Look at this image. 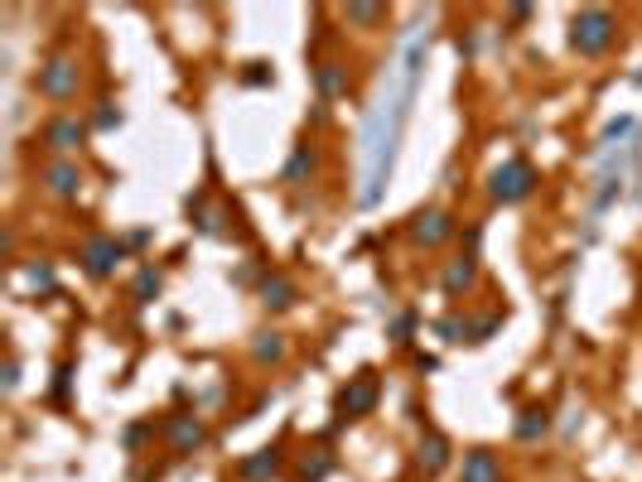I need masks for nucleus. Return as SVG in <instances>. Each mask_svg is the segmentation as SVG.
<instances>
[{"label":"nucleus","mask_w":642,"mask_h":482,"mask_svg":"<svg viewBox=\"0 0 642 482\" xmlns=\"http://www.w3.org/2000/svg\"><path fill=\"white\" fill-rule=\"evenodd\" d=\"M160 289H164V275L155 266H141V275H135V285H131V299L150 304V299H160Z\"/></svg>","instance_id":"19"},{"label":"nucleus","mask_w":642,"mask_h":482,"mask_svg":"<svg viewBox=\"0 0 642 482\" xmlns=\"http://www.w3.org/2000/svg\"><path fill=\"white\" fill-rule=\"evenodd\" d=\"M382 401V382H377V372H358V376H348L343 386H338L333 395V415L338 424H348V420H367L372 410H377Z\"/></svg>","instance_id":"5"},{"label":"nucleus","mask_w":642,"mask_h":482,"mask_svg":"<svg viewBox=\"0 0 642 482\" xmlns=\"http://www.w3.org/2000/svg\"><path fill=\"white\" fill-rule=\"evenodd\" d=\"M536 164L521 160V154H512V160H502L493 174H488V194H493V203H502V208H512V203H527L536 194Z\"/></svg>","instance_id":"2"},{"label":"nucleus","mask_w":642,"mask_h":482,"mask_svg":"<svg viewBox=\"0 0 642 482\" xmlns=\"http://www.w3.org/2000/svg\"><path fill=\"white\" fill-rule=\"evenodd\" d=\"M348 63H338V58H324V63H314V88H319V101H333V97H348Z\"/></svg>","instance_id":"15"},{"label":"nucleus","mask_w":642,"mask_h":482,"mask_svg":"<svg viewBox=\"0 0 642 482\" xmlns=\"http://www.w3.org/2000/svg\"><path fill=\"white\" fill-rule=\"evenodd\" d=\"M131 256V246L121 236H107V232H92L88 241H82V251H78V261H82V275L88 280H111L116 266H121Z\"/></svg>","instance_id":"6"},{"label":"nucleus","mask_w":642,"mask_h":482,"mask_svg":"<svg viewBox=\"0 0 642 482\" xmlns=\"http://www.w3.org/2000/svg\"><path fill=\"white\" fill-rule=\"evenodd\" d=\"M82 183H88V174H82V164L78 160H48L44 169H39V188L48 198H78L82 194Z\"/></svg>","instance_id":"9"},{"label":"nucleus","mask_w":642,"mask_h":482,"mask_svg":"<svg viewBox=\"0 0 642 482\" xmlns=\"http://www.w3.org/2000/svg\"><path fill=\"white\" fill-rule=\"evenodd\" d=\"M459 482H502V463L493 449H468L464 454V468H459Z\"/></svg>","instance_id":"16"},{"label":"nucleus","mask_w":642,"mask_h":482,"mask_svg":"<svg viewBox=\"0 0 642 482\" xmlns=\"http://www.w3.org/2000/svg\"><path fill=\"white\" fill-rule=\"evenodd\" d=\"M449 458H454L449 439L439 435V429H430V424H426V435H420V444H416V473L430 482V477H439V473L449 468Z\"/></svg>","instance_id":"13"},{"label":"nucleus","mask_w":642,"mask_h":482,"mask_svg":"<svg viewBox=\"0 0 642 482\" xmlns=\"http://www.w3.org/2000/svg\"><path fill=\"white\" fill-rule=\"evenodd\" d=\"M512 435H517L521 444L546 439V435H551V410H546V405H521V415L512 420Z\"/></svg>","instance_id":"17"},{"label":"nucleus","mask_w":642,"mask_h":482,"mask_svg":"<svg viewBox=\"0 0 642 482\" xmlns=\"http://www.w3.org/2000/svg\"><path fill=\"white\" fill-rule=\"evenodd\" d=\"M280 468H285V449H280V444H266V449L242 458V477L247 482H270Z\"/></svg>","instance_id":"14"},{"label":"nucleus","mask_w":642,"mask_h":482,"mask_svg":"<svg viewBox=\"0 0 642 482\" xmlns=\"http://www.w3.org/2000/svg\"><path fill=\"white\" fill-rule=\"evenodd\" d=\"M329 473H333V454L329 449H314V458H304V468H300L295 482H324Z\"/></svg>","instance_id":"21"},{"label":"nucleus","mask_w":642,"mask_h":482,"mask_svg":"<svg viewBox=\"0 0 642 482\" xmlns=\"http://www.w3.org/2000/svg\"><path fill=\"white\" fill-rule=\"evenodd\" d=\"M68 382H73V362H63V367H58V382H54V395H58V401L68 395Z\"/></svg>","instance_id":"27"},{"label":"nucleus","mask_w":642,"mask_h":482,"mask_svg":"<svg viewBox=\"0 0 642 482\" xmlns=\"http://www.w3.org/2000/svg\"><path fill=\"white\" fill-rule=\"evenodd\" d=\"M160 435L164 444L174 454H198V449H208V424H203V415H194V410H174L164 424H160Z\"/></svg>","instance_id":"7"},{"label":"nucleus","mask_w":642,"mask_h":482,"mask_svg":"<svg viewBox=\"0 0 642 482\" xmlns=\"http://www.w3.org/2000/svg\"><path fill=\"white\" fill-rule=\"evenodd\" d=\"M257 299H261L266 314H285V309L300 304V280L285 275V270H266L261 285H257Z\"/></svg>","instance_id":"11"},{"label":"nucleus","mask_w":642,"mask_h":482,"mask_svg":"<svg viewBox=\"0 0 642 482\" xmlns=\"http://www.w3.org/2000/svg\"><path fill=\"white\" fill-rule=\"evenodd\" d=\"M319 164H324L319 145H314V141H300L290 154H285V164H280V183H290V188L314 183V179H319Z\"/></svg>","instance_id":"12"},{"label":"nucleus","mask_w":642,"mask_h":482,"mask_svg":"<svg viewBox=\"0 0 642 482\" xmlns=\"http://www.w3.org/2000/svg\"><path fill=\"white\" fill-rule=\"evenodd\" d=\"M411 241L416 246H426V251H435V246H445V241L459 232V222H454V213H445V208H420L416 217H411Z\"/></svg>","instance_id":"8"},{"label":"nucleus","mask_w":642,"mask_h":482,"mask_svg":"<svg viewBox=\"0 0 642 482\" xmlns=\"http://www.w3.org/2000/svg\"><path fill=\"white\" fill-rule=\"evenodd\" d=\"M29 280L44 285V289H54V266H48V261H34V266H29Z\"/></svg>","instance_id":"25"},{"label":"nucleus","mask_w":642,"mask_h":482,"mask_svg":"<svg viewBox=\"0 0 642 482\" xmlns=\"http://www.w3.org/2000/svg\"><path fill=\"white\" fill-rule=\"evenodd\" d=\"M0 386H5V391H15V386H20V357H5V376H0Z\"/></svg>","instance_id":"26"},{"label":"nucleus","mask_w":642,"mask_h":482,"mask_svg":"<svg viewBox=\"0 0 642 482\" xmlns=\"http://www.w3.org/2000/svg\"><path fill=\"white\" fill-rule=\"evenodd\" d=\"M0 251H5V261L15 256V232H10V227H5V236H0Z\"/></svg>","instance_id":"30"},{"label":"nucleus","mask_w":642,"mask_h":482,"mask_svg":"<svg viewBox=\"0 0 642 482\" xmlns=\"http://www.w3.org/2000/svg\"><path fill=\"white\" fill-rule=\"evenodd\" d=\"M145 241H150V232H145V227H141V232H131V236H126V246H131V251H135V246H145Z\"/></svg>","instance_id":"29"},{"label":"nucleus","mask_w":642,"mask_h":482,"mask_svg":"<svg viewBox=\"0 0 642 482\" xmlns=\"http://www.w3.org/2000/svg\"><path fill=\"white\" fill-rule=\"evenodd\" d=\"M82 88V63L73 54H54L39 63V73H34V92L44 101H73Z\"/></svg>","instance_id":"4"},{"label":"nucleus","mask_w":642,"mask_h":482,"mask_svg":"<svg viewBox=\"0 0 642 482\" xmlns=\"http://www.w3.org/2000/svg\"><path fill=\"white\" fill-rule=\"evenodd\" d=\"M121 120H126V116H121V107H116V101H107V97H101L97 107L88 111V126H92V131H116Z\"/></svg>","instance_id":"20"},{"label":"nucleus","mask_w":642,"mask_h":482,"mask_svg":"<svg viewBox=\"0 0 642 482\" xmlns=\"http://www.w3.org/2000/svg\"><path fill=\"white\" fill-rule=\"evenodd\" d=\"M92 141V126L88 116H73V111H54L39 126V145L54 154V160H73V154Z\"/></svg>","instance_id":"3"},{"label":"nucleus","mask_w":642,"mask_h":482,"mask_svg":"<svg viewBox=\"0 0 642 482\" xmlns=\"http://www.w3.org/2000/svg\"><path fill=\"white\" fill-rule=\"evenodd\" d=\"M411 333H416V314H401V319L392 323V342H396V348H405V342H411Z\"/></svg>","instance_id":"24"},{"label":"nucleus","mask_w":642,"mask_h":482,"mask_svg":"<svg viewBox=\"0 0 642 482\" xmlns=\"http://www.w3.org/2000/svg\"><path fill=\"white\" fill-rule=\"evenodd\" d=\"M386 20V5H343V25H358V29H372Z\"/></svg>","instance_id":"22"},{"label":"nucleus","mask_w":642,"mask_h":482,"mask_svg":"<svg viewBox=\"0 0 642 482\" xmlns=\"http://www.w3.org/2000/svg\"><path fill=\"white\" fill-rule=\"evenodd\" d=\"M285 352H290V342H285V333H276V329H261L257 338H251V357H257L261 367H280Z\"/></svg>","instance_id":"18"},{"label":"nucleus","mask_w":642,"mask_h":482,"mask_svg":"<svg viewBox=\"0 0 642 482\" xmlns=\"http://www.w3.org/2000/svg\"><path fill=\"white\" fill-rule=\"evenodd\" d=\"M145 435H150L145 424H131V429H126V444H131V449H141V439H145Z\"/></svg>","instance_id":"28"},{"label":"nucleus","mask_w":642,"mask_h":482,"mask_svg":"<svg viewBox=\"0 0 642 482\" xmlns=\"http://www.w3.org/2000/svg\"><path fill=\"white\" fill-rule=\"evenodd\" d=\"M242 88H276V73H270V63H247V68H242Z\"/></svg>","instance_id":"23"},{"label":"nucleus","mask_w":642,"mask_h":482,"mask_svg":"<svg viewBox=\"0 0 642 482\" xmlns=\"http://www.w3.org/2000/svg\"><path fill=\"white\" fill-rule=\"evenodd\" d=\"M618 44V20L604 5H584L570 15V48L580 58H604Z\"/></svg>","instance_id":"1"},{"label":"nucleus","mask_w":642,"mask_h":482,"mask_svg":"<svg viewBox=\"0 0 642 482\" xmlns=\"http://www.w3.org/2000/svg\"><path fill=\"white\" fill-rule=\"evenodd\" d=\"M479 256L459 251L454 261H445V270H439V289H445V299H468L473 289H479Z\"/></svg>","instance_id":"10"}]
</instances>
